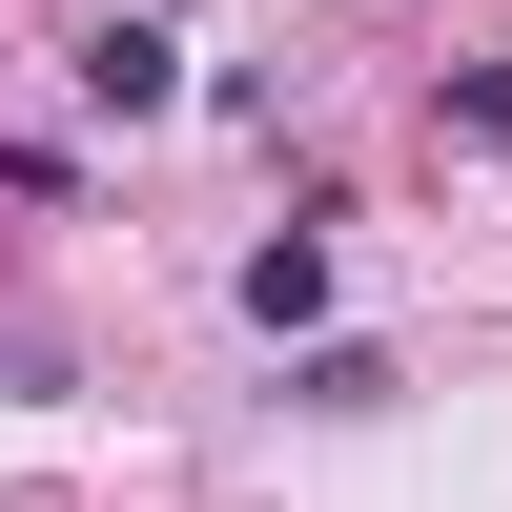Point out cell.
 <instances>
[{
  "instance_id": "3",
  "label": "cell",
  "mask_w": 512,
  "mask_h": 512,
  "mask_svg": "<svg viewBox=\"0 0 512 512\" xmlns=\"http://www.w3.org/2000/svg\"><path fill=\"white\" fill-rule=\"evenodd\" d=\"M451 123H472V144H512V62H472V82H451Z\"/></svg>"
},
{
  "instance_id": "1",
  "label": "cell",
  "mask_w": 512,
  "mask_h": 512,
  "mask_svg": "<svg viewBox=\"0 0 512 512\" xmlns=\"http://www.w3.org/2000/svg\"><path fill=\"white\" fill-rule=\"evenodd\" d=\"M82 103H103V123L185 103V41H164V21H82Z\"/></svg>"
},
{
  "instance_id": "2",
  "label": "cell",
  "mask_w": 512,
  "mask_h": 512,
  "mask_svg": "<svg viewBox=\"0 0 512 512\" xmlns=\"http://www.w3.org/2000/svg\"><path fill=\"white\" fill-rule=\"evenodd\" d=\"M246 328H328V246H308V226L246 246Z\"/></svg>"
}]
</instances>
